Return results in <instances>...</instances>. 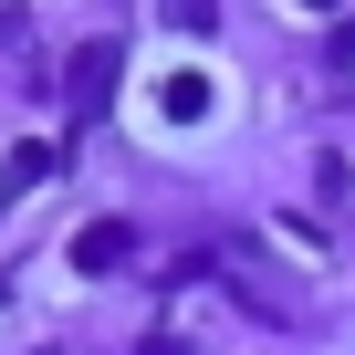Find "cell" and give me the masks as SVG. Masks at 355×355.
Masks as SVG:
<instances>
[{
    "mask_svg": "<svg viewBox=\"0 0 355 355\" xmlns=\"http://www.w3.org/2000/svg\"><path fill=\"white\" fill-rule=\"evenodd\" d=\"M115 73H125V42H84V53H73V105L94 115V105L115 94Z\"/></svg>",
    "mask_w": 355,
    "mask_h": 355,
    "instance_id": "6da1fadb",
    "label": "cell"
},
{
    "mask_svg": "<svg viewBox=\"0 0 355 355\" xmlns=\"http://www.w3.org/2000/svg\"><path fill=\"white\" fill-rule=\"evenodd\" d=\"M125 251H136V230H125V220H94V230L73 241V261H84V272H115Z\"/></svg>",
    "mask_w": 355,
    "mask_h": 355,
    "instance_id": "7a4b0ae2",
    "label": "cell"
},
{
    "mask_svg": "<svg viewBox=\"0 0 355 355\" xmlns=\"http://www.w3.org/2000/svg\"><path fill=\"white\" fill-rule=\"evenodd\" d=\"M53 167H63L53 146H11V157H0V209H11V199L32 189V178H53Z\"/></svg>",
    "mask_w": 355,
    "mask_h": 355,
    "instance_id": "3957f363",
    "label": "cell"
},
{
    "mask_svg": "<svg viewBox=\"0 0 355 355\" xmlns=\"http://www.w3.org/2000/svg\"><path fill=\"white\" fill-rule=\"evenodd\" d=\"M167 115L199 125V115H209V84H199V73H167Z\"/></svg>",
    "mask_w": 355,
    "mask_h": 355,
    "instance_id": "277c9868",
    "label": "cell"
},
{
    "mask_svg": "<svg viewBox=\"0 0 355 355\" xmlns=\"http://www.w3.org/2000/svg\"><path fill=\"white\" fill-rule=\"evenodd\" d=\"M167 21L178 32H209V0H167Z\"/></svg>",
    "mask_w": 355,
    "mask_h": 355,
    "instance_id": "5b68a950",
    "label": "cell"
},
{
    "mask_svg": "<svg viewBox=\"0 0 355 355\" xmlns=\"http://www.w3.org/2000/svg\"><path fill=\"white\" fill-rule=\"evenodd\" d=\"M303 11H334V0H303Z\"/></svg>",
    "mask_w": 355,
    "mask_h": 355,
    "instance_id": "8992f818",
    "label": "cell"
}]
</instances>
